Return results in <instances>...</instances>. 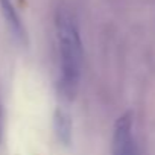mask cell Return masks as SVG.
I'll use <instances>...</instances> for the list:
<instances>
[{
  "label": "cell",
  "mask_w": 155,
  "mask_h": 155,
  "mask_svg": "<svg viewBox=\"0 0 155 155\" xmlns=\"http://www.w3.org/2000/svg\"><path fill=\"white\" fill-rule=\"evenodd\" d=\"M56 38L59 47V93L65 101H71L81 81L82 43L74 18L67 11L56 14Z\"/></svg>",
  "instance_id": "6da1fadb"
},
{
  "label": "cell",
  "mask_w": 155,
  "mask_h": 155,
  "mask_svg": "<svg viewBox=\"0 0 155 155\" xmlns=\"http://www.w3.org/2000/svg\"><path fill=\"white\" fill-rule=\"evenodd\" d=\"M53 129H55V135H56L58 141L64 146H70L71 138H73V122H71L70 114L65 110H62V108L55 110Z\"/></svg>",
  "instance_id": "277c9868"
},
{
  "label": "cell",
  "mask_w": 155,
  "mask_h": 155,
  "mask_svg": "<svg viewBox=\"0 0 155 155\" xmlns=\"http://www.w3.org/2000/svg\"><path fill=\"white\" fill-rule=\"evenodd\" d=\"M0 8H2L3 18H5L9 31L12 32V35L20 43H26V29L23 26V21L12 3V0H0Z\"/></svg>",
  "instance_id": "3957f363"
},
{
  "label": "cell",
  "mask_w": 155,
  "mask_h": 155,
  "mask_svg": "<svg viewBox=\"0 0 155 155\" xmlns=\"http://www.w3.org/2000/svg\"><path fill=\"white\" fill-rule=\"evenodd\" d=\"M3 104H2V99H0V143L3 140Z\"/></svg>",
  "instance_id": "5b68a950"
},
{
  "label": "cell",
  "mask_w": 155,
  "mask_h": 155,
  "mask_svg": "<svg viewBox=\"0 0 155 155\" xmlns=\"http://www.w3.org/2000/svg\"><path fill=\"white\" fill-rule=\"evenodd\" d=\"M113 155H137V147L132 135V114H122L113 129Z\"/></svg>",
  "instance_id": "7a4b0ae2"
}]
</instances>
